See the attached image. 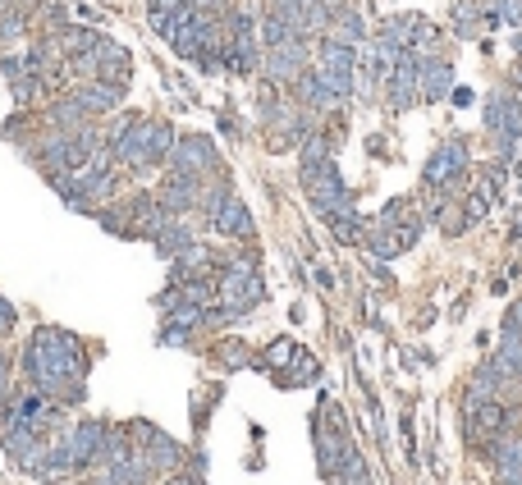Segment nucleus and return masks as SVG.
Segmentation results:
<instances>
[{
	"instance_id": "f257e3e1",
	"label": "nucleus",
	"mask_w": 522,
	"mask_h": 485,
	"mask_svg": "<svg viewBox=\"0 0 522 485\" xmlns=\"http://www.w3.org/2000/svg\"><path fill=\"white\" fill-rule=\"evenodd\" d=\"M23 371H28V380H33L37 394L55 399L60 408L83 399L87 362H83V344H78V335H69V330L42 325V330L33 335V344L23 348Z\"/></svg>"
},
{
	"instance_id": "f03ea898",
	"label": "nucleus",
	"mask_w": 522,
	"mask_h": 485,
	"mask_svg": "<svg viewBox=\"0 0 522 485\" xmlns=\"http://www.w3.org/2000/svg\"><path fill=\"white\" fill-rule=\"evenodd\" d=\"M216 293H220V307H225L229 316H243V312H252V307L266 298V284H261V275L248 266V261H239V266L220 270Z\"/></svg>"
},
{
	"instance_id": "7ed1b4c3",
	"label": "nucleus",
	"mask_w": 522,
	"mask_h": 485,
	"mask_svg": "<svg viewBox=\"0 0 522 485\" xmlns=\"http://www.w3.org/2000/svg\"><path fill=\"white\" fill-rule=\"evenodd\" d=\"M312 74L344 101L348 92H353V83H358V51H353V46H339V42H321Z\"/></svg>"
},
{
	"instance_id": "20e7f679",
	"label": "nucleus",
	"mask_w": 522,
	"mask_h": 485,
	"mask_svg": "<svg viewBox=\"0 0 522 485\" xmlns=\"http://www.w3.org/2000/svg\"><path fill=\"white\" fill-rule=\"evenodd\" d=\"M486 124H490V138L513 156L522 142V101L513 97V92H495V97L486 101Z\"/></svg>"
},
{
	"instance_id": "39448f33",
	"label": "nucleus",
	"mask_w": 522,
	"mask_h": 485,
	"mask_svg": "<svg viewBox=\"0 0 522 485\" xmlns=\"http://www.w3.org/2000/svg\"><path fill=\"white\" fill-rule=\"evenodd\" d=\"M261 69H266L271 83H294L307 69V37H284V42L266 46L261 51Z\"/></svg>"
},
{
	"instance_id": "423d86ee",
	"label": "nucleus",
	"mask_w": 522,
	"mask_h": 485,
	"mask_svg": "<svg viewBox=\"0 0 522 485\" xmlns=\"http://www.w3.org/2000/svg\"><path fill=\"white\" fill-rule=\"evenodd\" d=\"M202 188H207V179L184 174V170H170L165 174V184H161V193H156V202L165 206V216H188V211H197V202H202Z\"/></svg>"
},
{
	"instance_id": "0eeeda50",
	"label": "nucleus",
	"mask_w": 522,
	"mask_h": 485,
	"mask_svg": "<svg viewBox=\"0 0 522 485\" xmlns=\"http://www.w3.org/2000/svg\"><path fill=\"white\" fill-rule=\"evenodd\" d=\"M106 435H110V426H106V421H92V417H83L74 431L65 435V449H69V458H74L78 472H83V467H97V463H101Z\"/></svg>"
},
{
	"instance_id": "6e6552de",
	"label": "nucleus",
	"mask_w": 522,
	"mask_h": 485,
	"mask_svg": "<svg viewBox=\"0 0 522 485\" xmlns=\"http://www.w3.org/2000/svg\"><path fill=\"white\" fill-rule=\"evenodd\" d=\"M216 165H220V156H216V147H211V138H197V133L179 138L174 142V151H170V170L197 174V179L216 174Z\"/></svg>"
},
{
	"instance_id": "1a4fd4ad",
	"label": "nucleus",
	"mask_w": 522,
	"mask_h": 485,
	"mask_svg": "<svg viewBox=\"0 0 522 485\" xmlns=\"http://www.w3.org/2000/svg\"><path fill=\"white\" fill-rule=\"evenodd\" d=\"M69 97H74L87 115H110V110L124 101V87L120 83H106V78H83V83H74V92H69Z\"/></svg>"
},
{
	"instance_id": "9d476101",
	"label": "nucleus",
	"mask_w": 522,
	"mask_h": 485,
	"mask_svg": "<svg viewBox=\"0 0 522 485\" xmlns=\"http://www.w3.org/2000/svg\"><path fill=\"white\" fill-rule=\"evenodd\" d=\"M211 229L225 238H252V216H248V206H243L239 193H229L216 202V211H211Z\"/></svg>"
},
{
	"instance_id": "9b49d317",
	"label": "nucleus",
	"mask_w": 522,
	"mask_h": 485,
	"mask_svg": "<svg viewBox=\"0 0 522 485\" xmlns=\"http://www.w3.org/2000/svg\"><path fill=\"white\" fill-rule=\"evenodd\" d=\"M5 453H10V463H19V467H33L37 463V453L46 449V435H37L33 426H5Z\"/></svg>"
},
{
	"instance_id": "f8f14e48",
	"label": "nucleus",
	"mask_w": 522,
	"mask_h": 485,
	"mask_svg": "<svg viewBox=\"0 0 522 485\" xmlns=\"http://www.w3.org/2000/svg\"><path fill=\"white\" fill-rule=\"evenodd\" d=\"M468 170V147L463 142H445V147L431 156V165H426V184H449V179H458V174Z\"/></svg>"
},
{
	"instance_id": "ddd939ff",
	"label": "nucleus",
	"mask_w": 522,
	"mask_h": 485,
	"mask_svg": "<svg viewBox=\"0 0 522 485\" xmlns=\"http://www.w3.org/2000/svg\"><path fill=\"white\" fill-rule=\"evenodd\" d=\"M92 65H97V78H106V83H129V51H124L120 42H110V37H101L97 51H92Z\"/></svg>"
},
{
	"instance_id": "4468645a",
	"label": "nucleus",
	"mask_w": 522,
	"mask_h": 485,
	"mask_svg": "<svg viewBox=\"0 0 522 485\" xmlns=\"http://www.w3.org/2000/svg\"><path fill=\"white\" fill-rule=\"evenodd\" d=\"M28 472H33L42 485H60V481H65V476H74L78 467H74V458H69L65 440H60V444H51V449H42V453H37V463L28 467Z\"/></svg>"
},
{
	"instance_id": "2eb2a0df",
	"label": "nucleus",
	"mask_w": 522,
	"mask_h": 485,
	"mask_svg": "<svg viewBox=\"0 0 522 485\" xmlns=\"http://www.w3.org/2000/svg\"><path fill=\"white\" fill-rule=\"evenodd\" d=\"M147 481H152V467H147V458H142L138 449H133L124 463L101 467V485H147Z\"/></svg>"
},
{
	"instance_id": "dca6fc26",
	"label": "nucleus",
	"mask_w": 522,
	"mask_h": 485,
	"mask_svg": "<svg viewBox=\"0 0 522 485\" xmlns=\"http://www.w3.org/2000/svg\"><path fill=\"white\" fill-rule=\"evenodd\" d=\"M174 142H179L174 124H165V119H147V161H152V170H161V161H170Z\"/></svg>"
},
{
	"instance_id": "f3484780",
	"label": "nucleus",
	"mask_w": 522,
	"mask_h": 485,
	"mask_svg": "<svg viewBox=\"0 0 522 485\" xmlns=\"http://www.w3.org/2000/svg\"><path fill=\"white\" fill-rule=\"evenodd\" d=\"M326 42H339V46H353V51H358L362 19L353 10H335V14H330V23H326Z\"/></svg>"
},
{
	"instance_id": "a211bd4d",
	"label": "nucleus",
	"mask_w": 522,
	"mask_h": 485,
	"mask_svg": "<svg viewBox=\"0 0 522 485\" xmlns=\"http://www.w3.org/2000/svg\"><path fill=\"white\" fill-rule=\"evenodd\" d=\"M449 83H454V69H449L445 60H435V65L422 69V97L426 101H440L449 92Z\"/></svg>"
},
{
	"instance_id": "6ab92c4d",
	"label": "nucleus",
	"mask_w": 522,
	"mask_h": 485,
	"mask_svg": "<svg viewBox=\"0 0 522 485\" xmlns=\"http://www.w3.org/2000/svg\"><path fill=\"white\" fill-rule=\"evenodd\" d=\"M42 87H46L42 74H19L10 83V92H14V101H19V106H33V101L42 97Z\"/></svg>"
},
{
	"instance_id": "aec40b11",
	"label": "nucleus",
	"mask_w": 522,
	"mask_h": 485,
	"mask_svg": "<svg viewBox=\"0 0 522 485\" xmlns=\"http://www.w3.org/2000/svg\"><path fill=\"white\" fill-rule=\"evenodd\" d=\"M10 389H14V380H10V357L0 353V408H5V399H10Z\"/></svg>"
},
{
	"instance_id": "412c9836",
	"label": "nucleus",
	"mask_w": 522,
	"mask_h": 485,
	"mask_svg": "<svg viewBox=\"0 0 522 485\" xmlns=\"http://www.w3.org/2000/svg\"><path fill=\"white\" fill-rule=\"evenodd\" d=\"M220 357H225V367H243V362H248V353H243L239 344H234V348H220Z\"/></svg>"
},
{
	"instance_id": "4be33fe9",
	"label": "nucleus",
	"mask_w": 522,
	"mask_h": 485,
	"mask_svg": "<svg viewBox=\"0 0 522 485\" xmlns=\"http://www.w3.org/2000/svg\"><path fill=\"white\" fill-rule=\"evenodd\" d=\"M10 330H14V307L0 298V335H10Z\"/></svg>"
},
{
	"instance_id": "5701e85b",
	"label": "nucleus",
	"mask_w": 522,
	"mask_h": 485,
	"mask_svg": "<svg viewBox=\"0 0 522 485\" xmlns=\"http://www.w3.org/2000/svg\"><path fill=\"white\" fill-rule=\"evenodd\" d=\"M14 5H19V10H23V5H37V0H14Z\"/></svg>"
}]
</instances>
